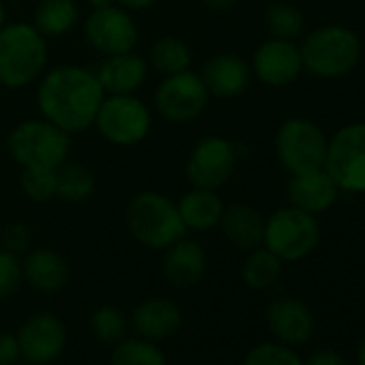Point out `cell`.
<instances>
[{"instance_id": "6da1fadb", "label": "cell", "mask_w": 365, "mask_h": 365, "mask_svg": "<svg viewBox=\"0 0 365 365\" xmlns=\"http://www.w3.org/2000/svg\"><path fill=\"white\" fill-rule=\"evenodd\" d=\"M103 97L95 71L80 65H58L46 71L37 86L41 116L71 135L93 127Z\"/></svg>"}, {"instance_id": "7a4b0ae2", "label": "cell", "mask_w": 365, "mask_h": 365, "mask_svg": "<svg viewBox=\"0 0 365 365\" xmlns=\"http://www.w3.org/2000/svg\"><path fill=\"white\" fill-rule=\"evenodd\" d=\"M125 226L135 243L155 252H163L187 235L176 202L153 190L138 192L129 200L125 209Z\"/></svg>"}, {"instance_id": "3957f363", "label": "cell", "mask_w": 365, "mask_h": 365, "mask_svg": "<svg viewBox=\"0 0 365 365\" xmlns=\"http://www.w3.org/2000/svg\"><path fill=\"white\" fill-rule=\"evenodd\" d=\"M48 67V39L26 22L0 29V86L9 91L37 82Z\"/></svg>"}, {"instance_id": "277c9868", "label": "cell", "mask_w": 365, "mask_h": 365, "mask_svg": "<svg viewBox=\"0 0 365 365\" xmlns=\"http://www.w3.org/2000/svg\"><path fill=\"white\" fill-rule=\"evenodd\" d=\"M361 50L359 35L337 24L312 31L299 46L303 71L320 80H337L354 71L361 61Z\"/></svg>"}, {"instance_id": "5b68a950", "label": "cell", "mask_w": 365, "mask_h": 365, "mask_svg": "<svg viewBox=\"0 0 365 365\" xmlns=\"http://www.w3.org/2000/svg\"><path fill=\"white\" fill-rule=\"evenodd\" d=\"M7 150L20 168H58L69 159L71 133L41 118H31L11 129Z\"/></svg>"}, {"instance_id": "8992f818", "label": "cell", "mask_w": 365, "mask_h": 365, "mask_svg": "<svg viewBox=\"0 0 365 365\" xmlns=\"http://www.w3.org/2000/svg\"><path fill=\"white\" fill-rule=\"evenodd\" d=\"M320 243L318 217L297 207L277 209L264 220L262 247L273 252L282 262H299L307 258Z\"/></svg>"}, {"instance_id": "52a82bcc", "label": "cell", "mask_w": 365, "mask_h": 365, "mask_svg": "<svg viewBox=\"0 0 365 365\" xmlns=\"http://www.w3.org/2000/svg\"><path fill=\"white\" fill-rule=\"evenodd\" d=\"M329 138L309 118H286L275 133V155L284 170L303 174L324 168Z\"/></svg>"}, {"instance_id": "ba28073f", "label": "cell", "mask_w": 365, "mask_h": 365, "mask_svg": "<svg viewBox=\"0 0 365 365\" xmlns=\"http://www.w3.org/2000/svg\"><path fill=\"white\" fill-rule=\"evenodd\" d=\"M93 127L114 146H135L150 133L153 114L135 95H106Z\"/></svg>"}, {"instance_id": "9c48e42d", "label": "cell", "mask_w": 365, "mask_h": 365, "mask_svg": "<svg viewBox=\"0 0 365 365\" xmlns=\"http://www.w3.org/2000/svg\"><path fill=\"white\" fill-rule=\"evenodd\" d=\"M324 170L339 192L365 194V120L348 123L329 138Z\"/></svg>"}, {"instance_id": "30bf717a", "label": "cell", "mask_w": 365, "mask_h": 365, "mask_svg": "<svg viewBox=\"0 0 365 365\" xmlns=\"http://www.w3.org/2000/svg\"><path fill=\"white\" fill-rule=\"evenodd\" d=\"M209 99V88L205 86L200 73H194L192 69L165 76L153 95L159 116L174 125L196 120L207 110Z\"/></svg>"}, {"instance_id": "8fae6325", "label": "cell", "mask_w": 365, "mask_h": 365, "mask_svg": "<svg viewBox=\"0 0 365 365\" xmlns=\"http://www.w3.org/2000/svg\"><path fill=\"white\" fill-rule=\"evenodd\" d=\"M239 159V148L235 142L222 135L202 138L187 155L185 176L192 187L217 192L230 180Z\"/></svg>"}, {"instance_id": "7c38bea8", "label": "cell", "mask_w": 365, "mask_h": 365, "mask_svg": "<svg viewBox=\"0 0 365 365\" xmlns=\"http://www.w3.org/2000/svg\"><path fill=\"white\" fill-rule=\"evenodd\" d=\"M22 359L31 365H50L67 350V327L52 312H37L29 316L18 329Z\"/></svg>"}, {"instance_id": "4fadbf2b", "label": "cell", "mask_w": 365, "mask_h": 365, "mask_svg": "<svg viewBox=\"0 0 365 365\" xmlns=\"http://www.w3.org/2000/svg\"><path fill=\"white\" fill-rule=\"evenodd\" d=\"M84 37L99 54L116 56L135 50L138 24L131 14L118 5L93 9V14L84 20Z\"/></svg>"}, {"instance_id": "5bb4252c", "label": "cell", "mask_w": 365, "mask_h": 365, "mask_svg": "<svg viewBox=\"0 0 365 365\" xmlns=\"http://www.w3.org/2000/svg\"><path fill=\"white\" fill-rule=\"evenodd\" d=\"M303 71L299 46L286 39H267L252 58V73L267 86H286Z\"/></svg>"}, {"instance_id": "9a60e30c", "label": "cell", "mask_w": 365, "mask_h": 365, "mask_svg": "<svg viewBox=\"0 0 365 365\" xmlns=\"http://www.w3.org/2000/svg\"><path fill=\"white\" fill-rule=\"evenodd\" d=\"M209 269V256L202 243L182 237L163 250L161 271L170 286L174 288H194L198 286Z\"/></svg>"}, {"instance_id": "2e32d148", "label": "cell", "mask_w": 365, "mask_h": 365, "mask_svg": "<svg viewBox=\"0 0 365 365\" xmlns=\"http://www.w3.org/2000/svg\"><path fill=\"white\" fill-rule=\"evenodd\" d=\"M267 327L275 341L301 346L314 333V314L305 301L297 297H279L267 307Z\"/></svg>"}, {"instance_id": "e0dca14e", "label": "cell", "mask_w": 365, "mask_h": 365, "mask_svg": "<svg viewBox=\"0 0 365 365\" xmlns=\"http://www.w3.org/2000/svg\"><path fill=\"white\" fill-rule=\"evenodd\" d=\"M182 327L180 307L168 297H150L135 305L131 314V329L138 337L161 344L178 333Z\"/></svg>"}, {"instance_id": "ac0fdd59", "label": "cell", "mask_w": 365, "mask_h": 365, "mask_svg": "<svg viewBox=\"0 0 365 365\" xmlns=\"http://www.w3.org/2000/svg\"><path fill=\"white\" fill-rule=\"evenodd\" d=\"M337 194H339V187L335 185V180L324 168L303 172V174H292L288 182L290 207H297L316 217L327 213L335 205Z\"/></svg>"}, {"instance_id": "d6986e66", "label": "cell", "mask_w": 365, "mask_h": 365, "mask_svg": "<svg viewBox=\"0 0 365 365\" xmlns=\"http://www.w3.org/2000/svg\"><path fill=\"white\" fill-rule=\"evenodd\" d=\"M148 69V61L131 50L116 56H103L95 76L106 95H135L144 86Z\"/></svg>"}, {"instance_id": "ffe728a7", "label": "cell", "mask_w": 365, "mask_h": 365, "mask_svg": "<svg viewBox=\"0 0 365 365\" xmlns=\"http://www.w3.org/2000/svg\"><path fill=\"white\" fill-rule=\"evenodd\" d=\"M200 78L211 97L230 99L247 91L252 67L237 54H215L205 63Z\"/></svg>"}, {"instance_id": "44dd1931", "label": "cell", "mask_w": 365, "mask_h": 365, "mask_svg": "<svg viewBox=\"0 0 365 365\" xmlns=\"http://www.w3.org/2000/svg\"><path fill=\"white\" fill-rule=\"evenodd\" d=\"M24 282H29L35 290L43 294L61 292L71 277V267L67 258L50 247L31 250L22 260Z\"/></svg>"}, {"instance_id": "7402d4cb", "label": "cell", "mask_w": 365, "mask_h": 365, "mask_svg": "<svg viewBox=\"0 0 365 365\" xmlns=\"http://www.w3.org/2000/svg\"><path fill=\"white\" fill-rule=\"evenodd\" d=\"M226 241L243 252H252L262 245L264 235V217L260 211L247 202H232L224 207L220 226Z\"/></svg>"}, {"instance_id": "603a6c76", "label": "cell", "mask_w": 365, "mask_h": 365, "mask_svg": "<svg viewBox=\"0 0 365 365\" xmlns=\"http://www.w3.org/2000/svg\"><path fill=\"white\" fill-rule=\"evenodd\" d=\"M178 215L192 232H209L220 226L224 213V200L213 190H198L192 187L178 202Z\"/></svg>"}, {"instance_id": "cb8c5ba5", "label": "cell", "mask_w": 365, "mask_h": 365, "mask_svg": "<svg viewBox=\"0 0 365 365\" xmlns=\"http://www.w3.org/2000/svg\"><path fill=\"white\" fill-rule=\"evenodd\" d=\"M80 20V9L76 0H39L33 16V26L46 37L67 35Z\"/></svg>"}, {"instance_id": "d4e9b609", "label": "cell", "mask_w": 365, "mask_h": 365, "mask_svg": "<svg viewBox=\"0 0 365 365\" xmlns=\"http://www.w3.org/2000/svg\"><path fill=\"white\" fill-rule=\"evenodd\" d=\"M148 67L155 69L157 73H161L163 78L180 73V71H187L192 67V50L187 48L185 41H180L178 37L165 35L150 46Z\"/></svg>"}, {"instance_id": "484cf974", "label": "cell", "mask_w": 365, "mask_h": 365, "mask_svg": "<svg viewBox=\"0 0 365 365\" xmlns=\"http://www.w3.org/2000/svg\"><path fill=\"white\" fill-rule=\"evenodd\" d=\"M95 174L76 161H65L56 168V198L65 202H84L95 192Z\"/></svg>"}, {"instance_id": "4316f807", "label": "cell", "mask_w": 365, "mask_h": 365, "mask_svg": "<svg viewBox=\"0 0 365 365\" xmlns=\"http://www.w3.org/2000/svg\"><path fill=\"white\" fill-rule=\"evenodd\" d=\"M282 267H284V262L273 252H269L267 247L260 245L250 252V256L245 258V262L241 267L243 284L256 292L269 290L271 286L277 284V279L282 275Z\"/></svg>"}, {"instance_id": "83f0119b", "label": "cell", "mask_w": 365, "mask_h": 365, "mask_svg": "<svg viewBox=\"0 0 365 365\" xmlns=\"http://www.w3.org/2000/svg\"><path fill=\"white\" fill-rule=\"evenodd\" d=\"M110 365H168V359L159 344L144 337H123L114 344Z\"/></svg>"}, {"instance_id": "f1b7e54d", "label": "cell", "mask_w": 365, "mask_h": 365, "mask_svg": "<svg viewBox=\"0 0 365 365\" xmlns=\"http://www.w3.org/2000/svg\"><path fill=\"white\" fill-rule=\"evenodd\" d=\"M264 22L275 39L297 41L305 31L303 11L290 3H273L264 14Z\"/></svg>"}, {"instance_id": "f546056e", "label": "cell", "mask_w": 365, "mask_h": 365, "mask_svg": "<svg viewBox=\"0 0 365 365\" xmlns=\"http://www.w3.org/2000/svg\"><path fill=\"white\" fill-rule=\"evenodd\" d=\"M91 331L99 344L114 346L127 333V318L116 305L103 303L91 316Z\"/></svg>"}, {"instance_id": "4dcf8cb0", "label": "cell", "mask_w": 365, "mask_h": 365, "mask_svg": "<svg viewBox=\"0 0 365 365\" xmlns=\"http://www.w3.org/2000/svg\"><path fill=\"white\" fill-rule=\"evenodd\" d=\"M20 187L33 202H50L56 198V168H22Z\"/></svg>"}, {"instance_id": "1f68e13d", "label": "cell", "mask_w": 365, "mask_h": 365, "mask_svg": "<svg viewBox=\"0 0 365 365\" xmlns=\"http://www.w3.org/2000/svg\"><path fill=\"white\" fill-rule=\"evenodd\" d=\"M241 365H303V359L292 346L282 341H262L247 350Z\"/></svg>"}, {"instance_id": "d6a6232c", "label": "cell", "mask_w": 365, "mask_h": 365, "mask_svg": "<svg viewBox=\"0 0 365 365\" xmlns=\"http://www.w3.org/2000/svg\"><path fill=\"white\" fill-rule=\"evenodd\" d=\"M22 282H24V273H22L20 256L0 247V299H9L11 294H16Z\"/></svg>"}, {"instance_id": "836d02e7", "label": "cell", "mask_w": 365, "mask_h": 365, "mask_svg": "<svg viewBox=\"0 0 365 365\" xmlns=\"http://www.w3.org/2000/svg\"><path fill=\"white\" fill-rule=\"evenodd\" d=\"M33 243V228L24 222H11L0 230V247L11 254H26Z\"/></svg>"}, {"instance_id": "e575fe53", "label": "cell", "mask_w": 365, "mask_h": 365, "mask_svg": "<svg viewBox=\"0 0 365 365\" xmlns=\"http://www.w3.org/2000/svg\"><path fill=\"white\" fill-rule=\"evenodd\" d=\"M22 359L20 341L16 333L0 331V365H16Z\"/></svg>"}, {"instance_id": "d590c367", "label": "cell", "mask_w": 365, "mask_h": 365, "mask_svg": "<svg viewBox=\"0 0 365 365\" xmlns=\"http://www.w3.org/2000/svg\"><path fill=\"white\" fill-rule=\"evenodd\" d=\"M303 365H348V363H346V359L337 350H333V348H318V350H314L303 361Z\"/></svg>"}, {"instance_id": "8d00e7d4", "label": "cell", "mask_w": 365, "mask_h": 365, "mask_svg": "<svg viewBox=\"0 0 365 365\" xmlns=\"http://www.w3.org/2000/svg\"><path fill=\"white\" fill-rule=\"evenodd\" d=\"M155 3H159V0H116V5L127 11H142V9L153 7Z\"/></svg>"}, {"instance_id": "74e56055", "label": "cell", "mask_w": 365, "mask_h": 365, "mask_svg": "<svg viewBox=\"0 0 365 365\" xmlns=\"http://www.w3.org/2000/svg\"><path fill=\"white\" fill-rule=\"evenodd\" d=\"M200 3L209 9H215V11H226V9H232L237 5V0H200Z\"/></svg>"}, {"instance_id": "f35d334b", "label": "cell", "mask_w": 365, "mask_h": 365, "mask_svg": "<svg viewBox=\"0 0 365 365\" xmlns=\"http://www.w3.org/2000/svg\"><path fill=\"white\" fill-rule=\"evenodd\" d=\"M88 5H91L93 9H106V7L116 5V0H88Z\"/></svg>"}, {"instance_id": "ab89813d", "label": "cell", "mask_w": 365, "mask_h": 365, "mask_svg": "<svg viewBox=\"0 0 365 365\" xmlns=\"http://www.w3.org/2000/svg\"><path fill=\"white\" fill-rule=\"evenodd\" d=\"M356 361H359V365H365V335L361 337V341H359V348H356Z\"/></svg>"}, {"instance_id": "60d3db41", "label": "cell", "mask_w": 365, "mask_h": 365, "mask_svg": "<svg viewBox=\"0 0 365 365\" xmlns=\"http://www.w3.org/2000/svg\"><path fill=\"white\" fill-rule=\"evenodd\" d=\"M7 24V9L3 5V0H0V29H3Z\"/></svg>"}, {"instance_id": "b9f144b4", "label": "cell", "mask_w": 365, "mask_h": 365, "mask_svg": "<svg viewBox=\"0 0 365 365\" xmlns=\"http://www.w3.org/2000/svg\"><path fill=\"white\" fill-rule=\"evenodd\" d=\"M16 365H31V363H16Z\"/></svg>"}]
</instances>
